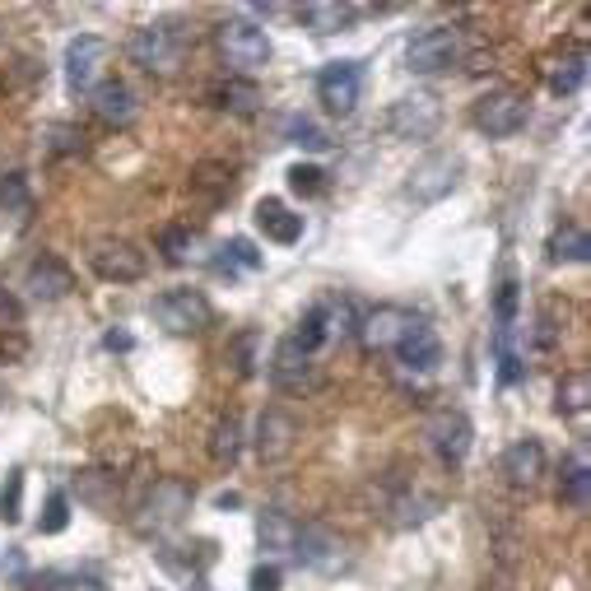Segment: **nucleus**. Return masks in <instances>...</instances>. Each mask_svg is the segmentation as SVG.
I'll return each mask as SVG.
<instances>
[{"mask_svg": "<svg viewBox=\"0 0 591 591\" xmlns=\"http://www.w3.org/2000/svg\"><path fill=\"white\" fill-rule=\"evenodd\" d=\"M154 322L168 335H196L215 322V308L200 289H168L154 299Z\"/></svg>", "mask_w": 591, "mask_h": 591, "instance_id": "f257e3e1", "label": "nucleus"}, {"mask_svg": "<svg viewBox=\"0 0 591 591\" xmlns=\"http://www.w3.org/2000/svg\"><path fill=\"white\" fill-rule=\"evenodd\" d=\"M457 61H462V33L447 29V24L419 29L411 42H405V71H415V75L452 71Z\"/></svg>", "mask_w": 591, "mask_h": 591, "instance_id": "f03ea898", "label": "nucleus"}, {"mask_svg": "<svg viewBox=\"0 0 591 591\" xmlns=\"http://www.w3.org/2000/svg\"><path fill=\"white\" fill-rule=\"evenodd\" d=\"M191 485L173 480V475H164V480H154V489L145 494L141 504V517H135V527H141L145 536H158V531H173L182 517L191 512Z\"/></svg>", "mask_w": 591, "mask_h": 591, "instance_id": "7ed1b4c3", "label": "nucleus"}, {"mask_svg": "<svg viewBox=\"0 0 591 591\" xmlns=\"http://www.w3.org/2000/svg\"><path fill=\"white\" fill-rule=\"evenodd\" d=\"M470 117H475V131L489 135V141H508V135H517L521 126H527L531 107L517 89H489V94H480Z\"/></svg>", "mask_w": 591, "mask_h": 591, "instance_id": "20e7f679", "label": "nucleus"}, {"mask_svg": "<svg viewBox=\"0 0 591 591\" xmlns=\"http://www.w3.org/2000/svg\"><path fill=\"white\" fill-rule=\"evenodd\" d=\"M126 56L131 65H141L149 75H173L182 61V38L168 24H145L126 38Z\"/></svg>", "mask_w": 591, "mask_h": 591, "instance_id": "39448f33", "label": "nucleus"}, {"mask_svg": "<svg viewBox=\"0 0 591 591\" xmlns=\"http://www.w3.org/2000/svg\"><path fill=\"white\" fill-rule=\"evenodd\" d=\"M219 52L234 71H261L270 61V38L257 19H224L219 24Z\"/></svg>", "mask_w": 591, "mask_h": 591, "instance_id": "423d86ee", "label": "nucleus"}, {"mask_svg": "<svg viewBox=\"0 0 591 591\" xmlns=\"http://www.w3.org/2000/svg\"><path fill=\"white\" fill-rule=\"evenodd\" d=\"M145 252L126 238H98L94 247H89V270H94L98 280L107 284H135L145 280Z\"/></svg>", "mask_w": 591, "mask_h": 591, "instance_id": "0eeeda50", "label": "nucleus"}, {"mask_svg": "<svg viewBox=\"0 0 591 591\" xmlns=\"http://www.w3.org/2000/svg\"><path fill=\"white\" fill-rule=\"evenodd\" d=\"M107 56H112V48L103 38H94V33L71 38V48H65V84H71V94H94L103 84Z\"/></svg>", "mask_w": 591, "mask_h": 591, "instance_id": "6e6552de", "label": "nucleus"}, {"mask_svg": "<svg viewBox=\"0 0 591 591\" xmlns=\"http://www.w3.org/2000/svg\"><path fill=\"white\" fill-rule=\"evenodd\" d=\"M317 98L331 117H350L363 98V65L359 61H331L322 65V75H317Z\"/></svg>", "mask_w": 591, "mask_h": 591, "instance_id": "1a4fd4ad", "label": "nucleus"}, {"mask_svg": "<svg viewBox=\"0 0 591 591\" xmlns=\"http://www.w3.org/2000/svg\"><path fill=\"white\" fill-rule=\"evenodd\" d=\"M438 122H443V103L434 94H405L386 112V126H392V135H401V141H428V135L438 131Z\"/></svg>", "mask_w": 591, "mask_h": 591, "instance_id": "9d476101", "label": "nucleus"}, {"mask_svg": "<svg viewBox=\"0 0 591 591\" xmlns=\"http://www.w3.org/2000/svg\"><path fill=\"white\" fill-rule=\"evenodd\" d=\"M293 554H299L303 568H312V573H340V568L350 563L345 554V540H340L331 527H299V540H293Z\"/></svg>", "mask_w": 591, "mask_h": 591, "instance_id": "9b49d317", "label": "nucleus"}, {"mask_svg": "<svg viewBox=\"0 0 591 591\" xmlns=\"http://www.w3.org/2000/svg\"><path fill=\"white\" fill-rule=\"evenodd\" d=\"M428 447L438 452L443 466H462L470 457L475 447V428L462 411H438L434 419H428Z\"/></svg>", "mask_w": 591, "mask_h": 591, "instance_id": "f8f14e48", "label": "nucleus"}, {"mask_svg": "<svg viewBox=\"0 0 591 591\" xmlns=\"http://www.w3.org/2000/svg\"><path fill=\"white\" fill-rule=\"evenodd\" d=\"M457 173H462V158L457 154H428L424 164L411 173V187H405V191L428 206V200H443L452 187H457Z\"/></svg>", "mask_w": 591, "mask_h": 591, "instance_id": "ddd939ff", "label": "nucleus"}, {"mask_svg": "<svg viewBox=\"0 0 591 591\" xmlns=\"http://www.w3.org/2000/svg\"><path fill=\"white\" fill-rule=\"evenodd\" d=\"M396 359H401L405 373H434L438 363H443V340H438V331L424 326V322H411V326H405V335L396 340Z\"/></svg>", "mask_w": 591, "mask_h": 591, "instance_id": "4468645a", "label": "nucleus"}, {"mask_svg": "<svg viewBox=\"0 0 591 591\" xmlns=\"http://www.w3.org/2000/svg\"><path fill=\"white\" fill-rule=\"evenodd\" d=\"M293 443H299V419L280 405H270V411L257 419V457L261 462H284Z\"/></svg>", "mask_w": 591, "mask_h": 591, "instance_id": "2eb2a0df", "label": "nucleus"}, {"mask_svg": "<svg viewBox=\"0 0 591 591\" xmlns=\"http://www.w3.org/2000/svg\"><path fill=\"white\" fill-rule=\"evenodd\" d=\"M24 289H29L33 303H61L65 293L75 289V276H71V266H65L61 257H38L24 270Z\"/></svg>", "mask_w": 591, "mask_h": 591, "instance_id": "dca6fc26", "label": "nucleus"}, {"mask_svg": "<svg viewBox=\"0 0 591 591\" xmlns=\"http://www.w3.org/2000/svg\"><path fill=\"white\" fill-rule=\"evenodd\" d=\"M270 382H276L280 392H303V386H312V354H303L293 340H280L276 354H270Z\"/></svg>", "mask_w": 591, "mask_h": 591, "instance_id": "f3484780", "label": "nucleus"}, {"mask_svg": "<svg viewBox=\"0 0 591 591\" xmlns=\"http://www.w3.org/2000/svg\"><path fill=\"white\" fill-rule=\"evenodd\" d=\"M415 317L405 308H373L369 317L359 322V335L369 350H396V340L405 335V326H411Z\"/></svg>", "mask_w": 591, "mask_h": 591, "instance_id": "a211bd4d", "label": "nucleus"}, {"mask_svg": "<svg viewBox=\"0 0 591 591\" xmlns=\"http://www.w3.org/2000/svg\"><path fill=\"white\" fill-rule=\"evenodd\" d=\"M504 475H508V485L531 489L540 475H545V447H540L536 438H517V443L504 452Z\"/></svg>", "mask_w": 591, "mask_h": 591, "instance_id": "6ab92c4d", "label": "nucleus"}, {"mask_svg": "<svg viewBox=\"0 0 591 591\" xmlns=\"http://www.w3.org/2000/svg\"><path fill=\"white\" fill-rule=\"evenodd\" d=\"M94 112H98L107 126H131L135 117H141V103H135V94H131L122 80H103L94 89Z\"/></svg>", "mask_w": 591, "mask_h": 591, "instance_id": "aec40b11", "label": "nucleus"}, {"mask_svg": "<svg viewBox=\"0 0 591 591\" xmlns=\"http://www.w3.org/2000/svg\"><path fill=\"white\" fill-rule=\"evenodd\" d=\"M257 229H261L270 242L293 247V242L303 238V215H293L284 200H261V206H257Z\"/></svg>", "mask_w": 591, "mask_h": 591, "instance_id": "412c9836", "label": "nucleus"}, {"mask_svg": "<svg viewBox=\"0 0 591 591\" xmlns=\"http://www.w3.org/2000/svg\"><path fill=\"white\" fill-rule=\"evenodd\" d=\"M563 504L573 512H587L591 504V466H587V447H573V457L563 466Z\"/></svg>", "mask_w": 591, "mask_h": 591, "instance_id": "4be33fe9", "label": "nucleus"}, {"mask_svg": "<svg viewBox=\"0 0 591 591\" xmlns=\"http://www.w3.org/2000/svg\"><path fill=\"white\" fill-rule=\"evenodd\" d=\"M257 540H261V550L284 554V550H293V540H299V521L270 508V512L257 517Z\"/></svg>", "mask_w": 591, "mask_h": 591, "instance_id": "5701e85b", "label": "nucleus"}, {"mask_svg": "<svg viewBox=\"0 0 591 591\" xmlns=\"http://www.w3.org/2000/svg\"><path fill=\"white\" fill-rule=\"evenodd\" d=\"M550 261L554 266H587L591 261V238H587V229H578V224L559 229L550 238Z\"/></svg>", "mask_w": 591, "mask_h": 591, "instance_id": "b1692460", "label": "nucleus"}, {"mask_svg": "<svg viewBox=\"0 0 591 591\" xmlns=\"http://www.w3.org/2000/svg\"><path fill=\"white\" fill-rule=\"evenodd\" d=\"M299 19H303V24L312 29V33H345L350 24H354V10L350 6H322V0H317V6H303L299 10Z\"/></svg>", "mask_w": 591, "mask_h": 591, "instance_id": "393cba45", "label": "nucleus"}, {"mask_svg": "<svg viewBox=\"0 0 591 591\" xmlns=\"http://www.w3.org/2000/svg\"><path fill=\"white\" fill-rule=\"evenodd\" d=\"M191 191L196 196H210V200H224L234 191V173L229 164H215V158H206V164L191 168Z\"/></svg>", "mask_w": 591, "mask_h": 591, "instance_id": "a878e982", "label": "nucleus"}, {"mask_svg": "<svg viewBox=\"0 0 591 591\" xmlns=\"http://www.w3.org/2000/svg\"><path fill=\"white\" fill-rule=\"evenodd\" d=\"M582 80H587V52H568L563 61H554V71H550V94L554 98L578 94Z\"/></svg>", "mask_w": 591, "mask_h": 591, "instance_id": "bb28decb", "label": "nucleus"}, {"mask_svg": "<svg viewBox=\"0 0 591 591\" xmlns=\"http://www.w3.org/2000/svg\"><path fill=\"white\" fill-rule=\"evenodd\" d=\"M238 452H242V424L229 415V419L215 424V434H210V457H215L219 466H234Z\"/></svg>", "mask_w": 591, "mask_h": 591, "instance_id": "cd10ccee", "label": "nucleus"}, {"mask_svg": "<svg viewBox=\"0 0 591 591\" xmlns=\"http://www.w3.org/2000/svg\"><path fill=\"white\" fill-rule=\"evenodd\" d=\"M587 411H591V377L568 373L559 382V415H587Z\"/></svg>", "mask_w": 591, "mask_h": 591, "instance_id": "c85d7f7f", "label": "nucleus"}, {"mask_svg": "<svg viewBox=\"0 0 591 591\" xmlns=\"http://www.w3.org/2000/svg\"><path fill=\"white\" fill-rule=\"evenodd\" d=\"M196 234L191 229H177V224H173V229H164V234H158V252H164V261L168 266H187L191 257H200L196 252Z\"/></svg>", "mask_w": 591, "mask_h": 591, "instance_id": "c756f323", "label": "nucleus"}, {"mask_svg": "<svg viewBox=\"0 0 591 591\" xmlns=\"http://www.w3.org/2000/svg\"><path fill=\"white\" fill-rule=\"evenodd\" d=\"M219 270L224 276H234V270H261V252H257V242L252 238H229L219 247Z\"/></svg>", "mask_w": 591, "mask_h": 591, "instance_id": "7c9ffc66", "label": "nucleus"}, {"mask_svg": "<svg viewBox=\"0 0 591 591\" xmlns=\"http://www.w3.org/2000/svg\"><path fill=\"white\" fill-rule=\"evenodd\" d=\"M0 210L24 219L33 210V196H29V177L24 173H6L0 177Z\"/></svg>", "mask_w": 591, "mask_h": 591, "instance_id": "2f4dec72", "label": "nucleus"}, {"mask_svg": "<svg viewBox=\"0 0 591 591\" xmlns=\"http://www.w3.org/2000/svg\"><path fill=\"white\" fill-rule=\"evenodd\" d=\"M24 517V470H10L6 475V489H0V521L14 527Z\"/></svg>", "mask_w": 591, "mask_h": 591, "instance_id": "473e14b6", "label": "nucleus"}, {"mask_svg": "<svg viewBox=\"0 0 591 591\" xmlns=\"http://www.w3.org/2000/svg\"><path fill=\"white\" fill-rule=\"evenodd\" d=\"M284 131H289V141H293V145H303V149H312V154L331 149V135H326L322 126H317V122H308V117H289Z\"/></svg>", "mask_w": 591, "mask_h": 591, "instance_id": "72a5a7b5", "label": "nucleus"}, {"mask_svg": "<svg viewBox=\"0 0 591 591\" xmlns=\"http://www.w3.org/2000/svg\"><path fill=\"white\" fill-rule=\"evenodd\" d=\"M65 527H71V498H65V489H52L48 512L38 517V531H42V536H61Z\"/></svg>", "mask_w": 591, "mask_h": 591, "instance_id": "f704fd0d", "label": "nucleus"}, {"mask_svg": "<svg viewBox=\"0 0 591 591\" xmlns=\"http://www.w3.org/2000/svg\"><path fill=\"white\" fill-rule=\"evenodd\" d=\"M284 177H289V191L293 196H322L326 191V173L317 168V164H293Z\"/></svg>", "mask_w": 591, "mask_h": 591, "instance_id": "c9c22d12", "label": "nucleus"}, {"mask_svg": "<svg viewBox=\"0 0 591 591\" xmlns=\"http://www.w3.org/2000/svg\"><path fill=\"white\" fill-rule=\"evenodd\" d=\"M219 107H234V112H257V103H261V94H257V84H242V80H234V84H224L219 89Z\"/></svg>", "mask_w": 591, "mask_h": 591, "instance_id": "e433bc0d", "label": "nucleus"}, {"mask_svg": "<svg viewBox=\"0 0 591 591\" xmlns=\"http://www.w3.org/2000/svg\"><path fill=\"white\" fill-rule=\"evenodd\" d=\"M257 345H261L257 331H242L234 340V369H238V377H252L257 373Z\"/></svg>", "mask_w": 591, "mask_h": 591, "instance_id": "4c0bfd02", "label": "nucleus"}, {"mask_svg": "<svg viewBox=\"0 0 591 591\" xmlns=\"http://www.w3.org/2000/svg\"><path fill=\"white\" fill-rule=\"evenodd\" d=\"M494 312H498V326H512V317H517V280H504V284H498Z\"/></svg>", "mask_w": 591, "mask_h": 591, "instance_id": "58836bf2", "label": "nucleus"}, {"mask_svg": "<svg viewBox=\"0 0 591 591\" xmlns=\"http://www.w3.org/2000/svg\"><path fill=\"white\" fill-rule=\"evenodd\" d=\"M52 135V154H80L84 149V135L75 126H48Z\"/></svg>", "mask_w": 591, "mask_h": 591, "instance_id": "ea45409f", "label": "nucleus"}, {"mask_svg": "<svg viewBox=\"0 0 591 591\" xmlns=\"http://www.w3.org/2000/svg\"><path fill=\"white\" fill-rule=\"evenodd\" d=\"M247 587H252V591H284V573H280L276 563H261V568H252Z\"/></svg>", "mask_w": 591, "mask_h": 591, "instance_id": "a19ab883", "label": "nucleus"}, {"mask_svg": "<svg viewBox=\"0 0 591 591\" xmlns=\"http://www.w3.org/2000/svg\"><path fill=\"white\" fill-rule=\"evenodd\" d=\"M19 317H24V303L14 299V293L0 284V322H10V326H19Z\"/></svg>", "mask_w": 591, "mask_h": 591, "instance_id": "79ce46f5", "label": "nucleus"}, {"mask_svg": "<svg viewBox=\"0 0 591 591\" xmlns=\"http://www.w3.org/2000/svg\"><path fill=\"white\" fill-rule=\"evenodd\" d=\"M103 345H107V350H135V335H131V331H107Z\"/></svg>", "mask_w": 591, "mask_h": 591, "instance_id": "37998d69", "label": "nucleus"}, {"mask_svg": "<svg viewBox=\"0 0 591 591\" xmlns=\"http://www.w3.org/2000/svg\"><path fill=\"white\" fill-rule=\"evenodd\" d=\"M215 504H219V512H229V508H238V504H242V498H238V494H219Z\"/></svg>", "mask_w": 591, "mask_h": 591, "instance_id": "c03bdc74", "label": "nucleus"}, {"mask_svg": "<svg viewBox=\"0 0 591 591\" xmlns=\"http://www.w3.org/2000/svg\"><path fill=\"white\" fill-rule=\"evenodd\" d=\"M61 591H103V587L98 582H65Z\"/></svg>", "mask_w": 591, "mask_h": 591, "instance_id": "a18cd8bd", "label": "nucleus"}, {"mask_svg": "<svg viewBox=\"0 0 591 591\" xmlns=\"http://www.w3.org/2000/svg\"><path fill=\"white\" fill-rule=\"evenodd\" d=\"M0 33H6V29H0Z\"/></svg>", "mask_w": 591, "mask_h": 591, "instance_id": "49530a36", "label": "nucleus"}]
</instances>
